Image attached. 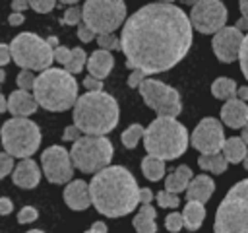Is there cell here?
I'll return each mask as SVG.
<instances>
[{"label": "cell", "mask_w": 248, "mask_h": 233, "mask_svg": "<svg viewBox=\"0 0 248 233\" xmlns=\"http://www.w3.org/2000/svg\"><path fill=\"white\" fill-rule=\"evenodd\" d=\"M112 66H114V56L110 54V50L97 49L87 58V72H89V76H93L97 80H105L110 74Z\"/></svg>", "instance_id": "19"}, {"label": "cell", "mask_w": 248, "mask_h": 233, "mask_svg": "<svg viewBox=\"0 0 248 233\" xmlns=\"http://www.w3.org/2000/svg\"><path fill=\"white\" fill-rule=\"evenodd\" d=\"M83 85H85V89H89V91H103V80H97V78H93V76H87V78L83 80Z\"/></svg>", "instance_id": "42"}, {"label": "cell", "mask_w": 248, "mask_h": 233, "mask_svg": "<svg viewBox=\"0 0 248 233\" xmlns=\"http://www.w3.org/2000/svg\"><path fill=\"white\" fill-rule=\"evenodd\" d=\"M153 198V192L149 188H140V202L141 204H149Z\"/></svg>", "instance_id": "50"}, {"label": "cell", "mask_w": 248, "mask_h": 233, "mask_svg": "<svg viewBox=\"0 0 248 233\" xmlns=\"http://www.w3.org/2000/svg\"><path fill=\"white\" fill-rule=\"evenodd\" d=\"M213 233H248V179L232 184L221 200Z\"/></svg>", "instance_id": "6"}, {"label": "cell", "mask_w": 248, "mask_h": 233, "mask_svg": "<svg viewBox=\"0 0 248 233\" xmlns=\"http://www.w3.org/2000/svg\"><path fill=\"white\" fill-rule=\"evenodd\" d=\"M221 151H223V157L227 159V163H240L248 153V146L242 142V138L232 136L223 142Z\"/></svg>", "instance_id": "25"}, {"label": "cell", "mask_w": 248, "mask_h": 233, "mask_svg": "<svg viewBox=\"0 0 248 233\" xmlns=\"http://www.w3.org/2000/svg\"><path fill=\"white\" fill-rule=\"evenodd\" d=\"M78 39L83 41V43H89V41L95 39V33H93L83 21H79V23H78Z\"/></svg>", "instance_id": "41"}, {"label": "cell", "mask_w": 248, "mask_h": 233, "mask_svg": "<svg viewBox=\"0 0 248 233\" xmlns=\"http://www.w3.org/2000/svg\"><path fill=\"white\" fill-rule=\"evenodd\" d=\"M213 192H215L213 179H209L207 175H198V177H192V181L186 186V200H196L205 204Z\"/></svg>", "instance_id": "21"}, {"label": "cell", "mask_w": 248, "mask_h": 233, "mask_svg": "<svg viewBox=\"0 0 248 233\" xmlns=\"http://www.w3.org/2000/svg\"><path fill=\"white\" fill-rule=\"evenodd\" d=\"M14 171V157L6 151H0V179L10 175Z\"/></svg>", "instance_id": "39"}, {"label": "cell", "mask_w": 248, "mask_h": 233, "mask_svg": "<svg viewBox=\"0 0 248 233\" xmlns=\"http://www.w3.org/2000/svg\"><path fill=\"white\" fill-rule=\"evenodd\" d=\"M12 181L19 188H27V190L35 188L39 184V181H41V171H39L37 161H33L31 157L21 159L16 165V169L12 171Z\"/></svg>", "instance_id": "17"}, {"label": "cell", "mask_w": 248, "mask_h": 233, "mask_svg": "<svg viewBox=\"0 0 248 233\" xmlns=\"http://www.w3.org/2000/svg\"><path fill=\"white\" fill-rule=\"evenodd\" d=\"M190 181H192L190 167L188 165H180L170 175H167V179H165V190L174 192V194H180V192L186 190V186H188Z\"/></svg>", "instance_id": "23"}, {"label": "cell", "mask_w": 248, "mask_h": 233, "mask_svg": "<svg viewBox=\"0 0 248 233\" xmlns=\"http://www.w3.org/2000/svg\"><path fill=\"white\" fill-rule=\"evenodd\" d=\"M138 87H140V95L143 103L149 109H153L157 116H178L180 115L182 103L174 87L159 80H153V78H145Z\"/></svg>", "instance_id": "11"}, {"label": "cell", "mask_w": 248, "mask_h": 233, "mask_svg": "<svg viewBox=\"0 0 248 233\" xmlns=\"http://www.w3.org/2000/svg\"><path fill=\"white\" fill-rule=\"evenodd\" d=\"M58 2H62V4H68V6H74L78 0H58Z\"/></svg>", "instance_id": "56"}, {"label": "cell", "mask_w": 248, "mask_h": 233, "mask_svg": "<svg viewBox=\"0 0 248 233\" xmlns=\"http://www.w3.org/2000/svg\"><path fill=\"white\" fill-rule=\"evenodd\" d=\"M240 138H242V142L248 146V122L242 126V136H240Z\"/></svg>", "instance_id": "54"}, {"label": "cell", "mask_w": 248, "mask_h": 233, "mask_svg": "<svg viewBox=\"0 0 248 233\" xmlns=\"http://www.w3.org/2000/svg\"><path fill=\"white\" fill-rule=\"evenodd\" d=\"M27 2H29V8H33L37 14H48L56 6V0H27Z\"/></svg>", "instance_id": "37"}, {"label": "cell", "mask_w": 248, "mask_h": 233, "mask_svg": "<svg viewBox=\"0 0 248 233\" xmlns=\"http://www.w3.org/2000/svg\"><path fill=\"white\" fill-rule=\"evenodd\" d=\"M70 157L76 169L81 173H97L105 169L112 159V144L107 136H79L72 150Z\"/></svg>", "instance_id": "9"}, {"label": "cell", "mask_w": 248, "mask_h": 233, "mask_svg": "<svg viewBox=\"0 0 248 233\" xmlns=\"http://www.w3.org/2000/svg\"><path fill=\"white\" fill-rule=\"evenodd\" d=\"M23 21H25V16L19 14V12H12L10 17H8V23H10V25H21Z\"/></svg>", "instance_id": "48"}, {"label": "cell", "mask_w": 248, "mask_h": 233, "mask_svg": "<svg viewBox=\"0 0 248 233\" xmlns=\"http://www.w3.org/2000/svg\"><path fill=\"white\" fill-rule=\"evenodd\" d=\"M46 43H48L52 49H56V47H58V37H48V39H46Z\"/></svg>", "instance_id": "55"}, {"label": "cell", "mask_w": 248, "mask_h": 233, "mask_svg": "<svg viewBox=\"0 0 248 233\" xmlns=\"http://www.w3.org/2000/svg\"><path fill=\"white\" fill-rule=\"evenodd\" d=\"M238 8H240V17L234 23V27L238 31H248V0H238Z\"/></svg>", "instance_id": "38"}, {"label": "cell", "mask_w": 248, "mask_h": 233, "mask_svg": "<svg viewBox=\"0 0 248 233\" xmlns=\"http://www.w3.org/2000/svg\"><path fill=\"white\" fill-rule=\"evenodd\" d=\"M14 62L23 70H46L54 60V49L35 33H19L10 43Z\"/></svg>", "instance_id": "8"}, {"label": "cell", "mask_w": 248, "mask_h": 233, "mask_svg": "<svg viewBox=\"0 0 248 233\" xmlns=\"http://www.w3.org/2000/svg\"><path fill=\"white\" fill-rule=\"evenodd\" d=\"M143 126L141 124H132V126H128L124 132H122V144L128 148V150H134L136 146H138V142H140V138H143Z\"/></svg>", "instance_id": "30"}, {"label": "cell", "mask_w": 248, "mask_h": 233, "mask_svg": "<svg viewBox=\"0 0 248 233\" xmlns=\"http://www.w3.org/2000/svg\"><path fill=\"white\" fill-rule=\"evenodd\" d=\"M143 80H145V74H143L141 70H132V74H130V78H128V85H130V87H138Z\"/></svg>", "instance_id": "44"}, {"label": "cell", "mask_w": 248, "mask_h": 233, "mask_svg": "<svg viewBox=\"0 0 248 233\" xmlns=\"http://www.w3.org/2000/svg\"><path fill=\"white\" fill-rule=\"evenodd\" d=\"M143 148L163 161L176 159L188 148V130L174 116H157L143 130Z\"/></svg>", "instance_id": "5"}, {"label": "cell", "mask_w": 248, "mask_h": 233, "mask_svg": "<svg viewBox=\"0 0 248 233\" xmlns=\"http://www.w3.org/2000/svg\"><path fill=\"white\" fill-rule=\"evenodd\" d=\"M12 210H14V202L8 196H2L0 198V216H8V214H12Z\"/></svg>", "instance_id": "46"}, {"label": "cell", "mask_w": 248, "mask_h": 233, "mask_svg": "<svg viewBox=\"0 0 248 233\" xmlns=\"http://www.w3.org/2000/svg\"><path fill=\"white\" fill-rule=\"evenodd\" d=\"M238 58H240V70L248 82V35L242 37V43H240V49H238Z\"/></svg>", "instance_id": "36"}, {"label": "cell", "mask_w": 248, "mask_h": 233, "mask_svg": "<svg viewBox=\"0 0 248 233\" xmlns=\"http://www.w3.org/2000/svg\"><path fill=\"white\" fill-rule=\"evenodd\" d=\"M8 111V99L0 93V113H6Z\"/></svg>", "instance_id": "53"}, {"label": "cell", "mask_w": 248, "mask_h": 233, "mask_svg": "<svg viewBox=\"0 0 248 233\" xmlns=\"http://www.w3.org/2000/svg\"><path fill=\"white\" fill-rule=\"evenodd\" d=\"M4 78H6V72H4V70H2V68H0V83H2V82H4Z\"/></svg>", "instance_id": "58"}, {"label": "cell", "mask_w": 248, "mask_h": 233, "mask_svg": "<svg viewBox=\"0 0 248 233\" xmlns=\"http://www.w3.org/2000/svg\"><path fill=\"white\" fill-rule=\"evenodd\" d=\"M62 194H64V202H66V206H70V210L83 212L91 206L89 184H85V181H81V179L70 181Z\"/></svg>", "instance_id": "16"}, {"label": "cell", "mask_w": 248, "mask_h": 233, "mask_svg": "<svg viewBox=\"0 0 248 233\" xmlns=\"http://www.w3.org/2000/svg\"><path fill=\"white\" fill-rule=\"evenodd\" d=\"M182 2H184V4H188V6H194V4H198L200 0H182Z\"/></svg>", "instance_id": "57"}, {"label": "cell", "mask_w": 248, "mask_h": 233, "mask_svg": "<svg viewBox=\"0 0 248 233\" xmlns=\"http://www.w3.org/2000/svg\"><path fill=\"white\" fill-rule=\"evenodd\" d=\"M68 58H70V49H66V47H56L54 49V60H58L62 66L68 62Z\"/></svg>", "instance_id": "43"}, {"label": "cell", "mask_w": 248, "mask_h": 233, "mask_svg": "<svg viewBox=\"0 0 248 233\" xmlns=\"http://www.w3.org/2000/svg\"><path fill=\"white\" fill-rule=\"evenodd\" d=\"M211 93H213V97L223 99V101L232 99V97H236V82L231 80V78H225V76L217 78L211 83Z\"/></svg>", "instance_id": "28"}, {"label": "cell", "mask_w": 248, "mask_h": 233, "mask_svg": "<svg viewBox=\"0 0 248 233\" xmlns=\"http://www.w3.org/2000/svg\"><path fill=\"white\" fill-rule=\"evenodd\" d=\"M236 99H240V101H248V87H246V85L236 87Z\"/></svg>", "instance_id": "52"}, {"label": "cell", "mask_w": 248, "mask_h": 233, "mask_svg": "<svg viewBox=\"0 0 248 233\" xmlns=\"http://www.w3.org/2000/svg\"><path fill=\"white\" fill-rule=\"evenodd\" d=\"M85 233H107V225H105L103 221H95V223L91 225V229H87Z\"/></svg>", "instance_id": "51"}, {"label": "cell", "mask_w": 248, "mask_h": 233, "mask_svg": "<svg viewBox=\"0 0 248 233\" xmlns=\"http://www.w3.org/2000/svg\"><path fill=\"white\" fill-rule=\"evenodd\" d=\"M132 223H134L136 233H155L157 231V225H155V208L151 204H141V208L134 216V221Z\"/></svg>", "instance_id": "24"}, {"label": "cell", "mask_w": 248, "mask_h": 233, "mask_svg": "<svg viewBox=\"0 0 248 233\" xmlns=\"http://www.w3.org/2000/svg\"><path fill=\"white\" fill-rule=\"evenodd\" d=\"M33 82H35V76H33L31 70H21V72L17 74V78H16L17 87L23 89V91H31V89H33Z\"/></svg>", "instance_id": "34"}, {"label": "cell", "mask_w": 248, "mask_h": 233, "mask_svg": "<svg viewBox=\"0 0 248 233\" xmlns=\"http://www.w3.org/2000/svg\"><path fill=\"white\" fill-rule=\"evenodd\" d=\"M242 163H244V169H246V171H248V153H246V157H244V159H242Z\"/></svg>", "instance_id": "59"}, {"label": "cell", "mask_w": 248, "mask_h": 233, "mask_svg": "<svg viewBox=\"0 0 248 233\" xmlns=\"http://www.w3.org/2000/svg\"><path fill=\"white\" fill-rule=\"evenodd\" d=\"M27 233H45V231H41V229H29Z\"/></svg>", "instance_id": "60"}, {"label": "cell", "mask_w": 248, "mask_h": 233, "mask_svg": "<svg viewBox=\"0 0 248 233\" xmlns=\"http://www.w3.org/2000/svg\"><path fill=\"white\" fill-rule=\"evenodd\" d=\"M157 2H169V4H170V2H174V0H157Z\"/></svg>", "instance_id": "61"}, {"label": "cell", "mask_w": 248, "mask_h": 233, "mask_svg": "<svg viewBox=\"0 0 248 233\" xmlns=\"http://www.w3.org/2000/svg\"><path fill=\"white\" fill-rule=\"evenodd\" d=\"M95 41L103 50H120V37H116L114 33H101L95 37Z\"/></svg>", "instance_id": "31"}, {"label": "cell", "mask_w": 248, "mask_h": 233, "mask_svg": "<svg viewBox=\"0 0 248 233\" xmlns=\"http://www.w3.org/2000/svg\"><path fill=\"white\" fill-rule=\"evenodd\" d=\"M33 97L46 111H68L78 99V82L64 68H46L33 82Z\"/></svg>", "instance_id": "4"}, {"label": "cell", "mask_w": 248, "mask_h": 233, "mask_svg": "<svg viewBox=\"0 0 248 233\" xmlns=\"http://www.w3.org/2000/svg\"><path fill=\"white\" fill-rule=\"evenodd\" d=\"M242 31H238L236 27H223L219 29L217 33H213V39H211V49L217 56L219 62H225V64H231L238 58V49H240V43H242Z\"/></svg>", "instance_id": "15"}, {"label": "cell", "mask_w": 248, "mask_h": 233, "mask_svg": "<svg viewBox=\"0 0 248 233\" xmlns=\"http://www.w3.org/2000/svg\"><path fill=\"white\" fill-rule=\"evenodd\" d=\"M192 47V25L182 8L153 2L134 12L122 27L120 50L130 70L147 74L176 66Z\"/></svg>", "instance_id": "1"}, {"label": "cell", "mask_w": 248, "mask_h": 233, "mask_svg": "<svg viewBox=\"0 0 248 233\" xmlns=\"http://www.w3.org/2000/svg\"><path fill=\"white\" fill-rule=\"evenodd\" d=\"M227 16H229L227 8L221 0H200L198 4L192 6L188 19L196 31L209 35V33H217L219 29L225 27Z\"/></svg>", "instance_id": "12"}, {"label": "cell", "mask_w": 248, "mask_h": 233, "mask_svg": "<svg viewBox=\"0 0 248 233\" xmlns=\"http://www.w3.org/2000/svg\"><path fill=\"white\" fill-rule=\"evenodd\" d=\"M190 142L200 153H219L223 148V142H225V132H223L221 120H217L213 116L202 118L200 124L194 128Z\"/></svg>", "instance_id": "14"}, {"label": "cell", "mask_w": 248, "mask_h": 233, "mask_svg": "<svg viewBox=\"0 0 248 233\" xmlns=\"http://www.w3.org/2000/svg\"><path fill=\"white\" fill-rule=\"evenodd\" d=\"M79 21H81V8H78V6L66 8L64 16L60 17V23L62 25H78Z\"/></svg>", "instance_id": "33"}, {"label": "cell", "mask_w": 248, "mask_h": 233, "mask_svg": "<svg viewBox=\"0 0 248 233\" xmlns=\"http://www.w3.org/2000/svg\"><path fill=\"white\" fill-rule=\"evenodd\" d=\"M43 173L52 184H64L70 183L74 177V163L70 157V151L62 146H50L41 153Z\"/></svg>", "instance_id": "13"}, {"label": "cell", "mask_w": 248, "mask_h": 233, "mask_svg": "<svg viewBox=\"0 0 248 233\" xmlns=\"http://www.w3.org/2000/svg\"><path fill=\"white\" fill-rule=\"evenodd\" d=\"M165 227H167V231H170V233H178V231L184 227V223H182V214L170 212V214L165 217Z\"/></svg>", "instance_id": "35"}, {"label": "cell", "mask_w": 248, "mask_h": 233, "mask_svg": "<svg viewBox=\"0 0 248 233\" xmlns=\"http://www.w3.org/2000/svg\"><path fill=\"white\" fill-rule=\"evenodd\" d=\"M35 219H37V210L33 206H23L19 210V214H17V221L19 223H31Z\"/></svg>", "instance_id": "40"}, {"label": "cell", "mask_w": 248, "mask_h": 233, "mask_svg": "<svg viewBox=\"0 0 248 233\" xmlns=\"http://www.w3.org/2000/svg\"><path fill=\"white\" fill-rule=\"evenodd\" d=\"M79 136H81V130H79L76 124L68 126V128L64 130V134H62V138H64V140H72V142H76Z\"/></svg>", "instance_id": "45"}, {"label": "cell", "mask_w": 248, "mask_h": 233, "mask_svg": "<svg viewBox=\"0 0 248 233\" xmlns=\"http://www.w3.org/2000/svg\"><path fill=\"white\" fill-rule=\"evenodd\" d=\"M2 146L12 157H31L41 146L39 124L27 116H14L6 120L0 128Z\"/></svg>", "instance_id": "7"}, {"label": "cell", "mask_w": 248, "mask_h": 233, "mask_svg": "<svg viewBox=\"0 0 248 233\" xmlns=\"http://www.w3.org/2000/svg\"><path fill=\"white\" fill-rule=\"evenodd\" d=\"M141 173H143L145 179L157 183L165 175V161L159 159V157H155V155H145L141 159Z\"/></svg>", "instance_id": "26"}, {"label": "cell", "mask_w": 248, "mask_h": 233, "mask_svg": "<svg viewBox=\"0 0 248 233\" xmlns=\"http://www.w3.org/2000/svg\"><path fill=\"white\" fill-rule=\"evenodd\" d=\"M81 21L95 35L114 33L126 21V4L124 0H85Z\"/></svg>", "instance_id": "10"}, {"label": "cell", "mask_w": 248, "mask_h": 233, "mask_svg": "<svg viewBox=\"0 0 248 233\" xmlns=\"http://www.w3.org/2000/svg\"><path fill=\"white\" fill-rule=\"evenodd\" d=\"M221 120L229 128H242L248 122V105L236 97L227 99L221 107Z\"/></svg>", "instance_id": "18"}, {"label": "cell", "mask_w": 248, "mask_h": 233, "mask_svg": "<svg viewBox=\"0 0 248 233\" xmlns=\"http://www.w3.org/2000/svg\"><path fill=\"white\" fill-rule=\"evenodd\" d=\"M118 118V103L105 91H87L74 103V124L89 136H105L116 128Z\"/></svg>", "instance_id": "3"}, {"label": "cell", "mask_w": 248, "mask_h": 233, "mask_svg": "<svg viewBox=\"0 0 248 233\" xmlns=\"http://www.w3.org/2000/svg\"><path fill=\"white\" fill-rule=\"evenodd\" d=\"M205 217V208L202 202L188 200V204L182 210V223L188 231H198L202 227V221Z\"/></svg>", "instance_id": "22"}, {"label": "cell", "mask_w": 248, "mask_h": 233, "mask_svg": "<svg viewBox=\"0 0 248 233\" xmlns=\"http://www.w3.org/2000/svg\"><path fill=\"white\" fill-rule=\"evenodd\" d=\"M157 204H159L161 208H178L180 198H178V194H174V192L159 190V192H157Z\"/></svg>", "instance_id": "32"}, {"label": "cell", "mask_w": 248, "mask_h": 233, "mask_svg": "<svg viewBox=\"0 0 248 233\" xmlns=\"http://www.w3.org/2000/svg\"><path fill=\"white\" fill-rule=\"evenodd\" d=\"M8 111L14 116H29L37 111V101L29 91L16 89L8 97Z\"/></svg>", "instance_id": "20"}, {"label": "cell", "mask_w": 248, "mask_h": 233, "mask_svg": "<svg viewBox=\"0 0 248 233\" xmlns=\"http://www.w3.org/2000/svg\"><path fill=\"white\" fill-rule=\"evenodd\" d=\"M91 204L107 217H122L140 204V186L136 177L122 165H107L97 171L89 183Z\"/></svg>", "instance_id": "2"}, {"label": "cell", "mask_w": 248, "mask_h": 233, "mask_svg": "<svg viewBox=\"0 0 248 233\" xmlns=\"http://www.w3.org/2000/svg\"><path fill=\"white\" fill-rule=\"evenodd\" d=\"M198 165L203 171H209L213 175H221L227 169V159L223 157V153H202L198 159Z\"/></svg>", "instance_id": "27"}, {"label": "cell", "mask_w": 248, "mask_h": 233, "mask_svg": "<svg viewBox=\"0 0 248 233\" xmlns=\"http://www.w3.org/2000/svg\"><path fill=\"white\" fill-rule=\"evenodd\" d=\"M85 60H87L85 50H83L81 47H76V49H72V50H70V58H68V62L64 64V70H66V72H70V74H78V72H81V70H83Z\"/></svg>", "instance_id": "29"}, {"label": "cell", "mask_w": 248, "mask_h": 233, "mask_svg": "<svg viewBox=\"0 0 248 233\" xmlns=\"http://www.w3.org/2000/svg\"><path fill=\"white\" fill-rule=\"evenodd\" d=\"M10 58H12V54H10V47L4 45V43H0V68H2L4 64H8Z\"/></svg>", "instance_id": "47"}, {"label": "cell", "mask_w": 248, "mask_h": 233, "mask_svg": "<svg viewBox=\"0 0 248 233\" xmlns=\"http://www.w3.org/2000/svg\"><path fill=\"white\" fill-rule=\"evenodd\" d=\"M27 8H29V2H27V0H12V10H14V12L23 14Z\"/></svg>", "instance_id": "49"}]
</instances>
